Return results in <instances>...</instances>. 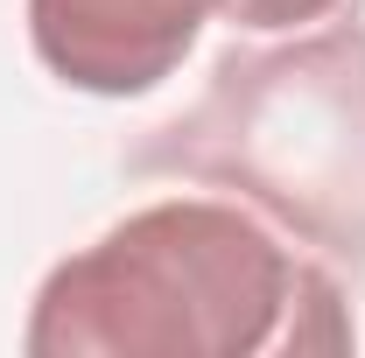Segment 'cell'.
Masks as SVG:
<instances>
[{
	"mask_svg": "<svg viewBox=\"0 0 365 358\" xmlns=\"http://www.w3.org/2000/svg\"><path fill=\"white\" fill-rule=\"evenodd\" d=\"M134 176L204 183L267 211L295 246L365 267V21L218 49L204 91L127 140Z\"/></svg>",
	"mask_w": 365,
	"mask_h": 358,
	"instance_id": "cell-2",
	"label": "cell"
},
{
	"mask_svg": "<svg viewBox=\"0 0 365 358\" xmlns=\"http://www.w3.org/2000/svg\"><path fill=\"white\" fill-rule=\"evenodd\" d=\"M344 0H225V21L239 29H309V21H330Z\"/></svg>",
	"mask_w": 365,
	"mask_h": 358,
	"instance_id": "cell-4",
	"label": "cell"
},
{
	"mask_svg": "<svg viewBox=\"0 0 365 358\" xmlns=\"http://www.w3.org/2000/svg\"><path fill=\"white\" fill-rule=\"evenodd\" d=\"M351 344L344 288L239 197H162L43 274L29 358H253Z\"/></svg>",
	"mask_w": 365,
	"mask_h": 358,
	"instance_id": "cell-1",
	"label": "cell"
},
{
	"mask_svg": "<svg viewBox=\"0 0 365 358\" xmlns=\"http://www.w3.org/2000/svg\"><path fill=\"white\" fill-rule=\"evenodd\" d=\"M225 0H29V43L43 71L91 98H140L197 49Z\"/></svg>",
	"mask_w": 365,
	"mask_h": 358,
	"instance_id": "cell-3",
	"label": "cell"
}]
</instances>
